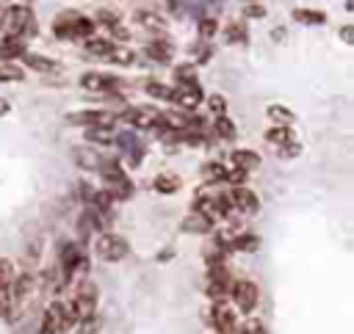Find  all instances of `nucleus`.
Here are the masks:
<instances>
[{
	"mask_svg": "<svg viewBox=\"0 0 354 334\" xmlns=\"http://www.w3.org/2000/svg\"><path fill=\"white\" fill-rule=\"evenodd\" d=\"M111 63H116V66H133L136 63V52L130 50V47H111V52L105 55Z\"/></svg>",
	"mask_w": 354,
	"mask_h": 334,
	"instance_id": "obj_22",
	"label": "nucleus"
},
{
	"mask_svg": "<svg viewBox=\"0 0 354 334\" xmlns=\"http://www.w3.org/2000/svg\"><path fill=\"white\" fill-rule=\"evenodd\" d=\"M94 251L102 262H122L130 254V243L116 232H102L94 243Z\"/></svg>",
	"mask_w": 354,
	"mask_h": 334,
	"instance_id": "obj_3",
	"label": "nucleus"
},
{
	"mask_svg": "<svg viewBox=\"0 0 354 334\" xmlns=\"http://www.w3.org/2000/svg\"><path fill=\"white\" fill-rule=\"evenodd\" d=\"M86 141L88 144H111L113 127H86Z\"/></svg>",
	"mask_w": 354,
	"mask_h": 334,
	"instance_id": "obj_28",
	"label": "nucleus"
},
{
	"mask_svg": "<svg viewBox=\"0 0 354 334\" xmlns=\"http://www.w3.org/2000/svg\"><path fill=\"white\" fill-rule=\"evenodd\" d=\"M69 306H72V312H75L77 323H80V320H88V317H94V315H97V287H94L88 279H83V282L77 284V290H75V295H72Z\"/></svg>",
	"mask_w": 354,
	"mask_h": 334,
	"instance_id": "obj_6",
	"label": "nucleus"
},
{
	"mask_svg": "<svg viewBox=\"0 0 354 334\" xmlns=\"http://www.w3.org/2000/svg\"><path fill=\"white\" fill-rule=\"evenodd\" d=\"M232 334H266V326H263V320H257V317H246L243 323L235 326Z\"/></svg>",
	"mask_w": 354,
	"mask_h": 334,
	"instance_id": "obj_33",
	"label": "nucleus"
},
{
	"mask_svg": "<svg viewBox=\"0 0 354 334\" xmlns=\"http://www.w3.org/2000/svg\"><path fill=\"white\" fill-rule=\"evenodd\" d=\"M224 177H227V166L221 160H210L202 166V182L216 185V182H224Z\"/></svg>",
	"mask_w": 354,
	"mask_h": 334,
	"instance_id": "obj_19",
	"label": "nucleus"
},
{
	"mask_svg": "<svg viewBox=\"0 0 354 334\" xmlns=\"http://www.w3.org/2000/svg\"><path fill=\"white\" fill-rule=\"evenodd\" d=\"M230 298H232V304H235L238 312L252 315L254 306L260 304V290H257V284L252 279H235L230 284Z\"/></svg>",
	"mask_w": 354,
	"mask_h": 334,
	"instance_id": "obj_5",
	"label": "nucleus"
},
{
	"mask_svg": "<svg viewBox=\"0 0 354 334\" xmlns=\"http://www.w3.org/2000/svg\"><path fill=\"white\" fill-rule=\"evenodd\" d=\"M282 36H285V30H282V28H277V30H274V41H282Z\"/></svg>",
	"mask_w": 354,
	"mask_h": 334,
	"instance_id": "obj_41",
	"label": "nucleus"
},
{
	"mask_svg": "<svg viewBox=\"0 0 354 334\" xmlns=\"http://www.w3.org/2000/svg\"><path fill=\"white\" fill-rule=\"evenodd\" d=\"M147 94L149 97H155V99H171V86H166V83H160V80H147Z\"/></svg>",
	"mask_w": 354,
	"mask_h": 334,
	"instance_id": "obj_32",
	"label": "nucleus"
},
{
	"mask_svg": "<svg viewBox=\"0 0 354 334\" xmlns=\"http://www.w3.org/2000/svg\"><path fill=\"white\" fill-rule=\"evenodd\" d=\"M80 86L88 88V91H116V88L124 86V80L116 77V75L94 72V69H91V72H83V75H80Z\"/></svg>",
	"mask_w": 354,
	"mask_h": 334,
	"instance_id": "obj_10",
	"label": "nucleus"
},
{
	"mask_svg": "<svg viewBox=\"0 0 354 334\" xmlns=\"http://www.w3.org/2000/svg\"><path fill=\"white\" fill-rule=\"evenodd\" d=\"M205 102H207L210 113H216V116H224L227 113V97L224 94H210Z\"/></svg>",
	"mask_w": 354,
	"mask_h": 334,
	"instance_id": "obj_35",
	"label": "nucleus"
},
{
	"mask_svg": "<svg viewBox=\"0 0 354 334\" xmlns=\"http://www.w3.org/2000/svg\"><path fill=\"white\" fill-rule=\"evenodd\" d=\"M230 160H232V168H241L246 174H252V171L260 168V155L252 152V149H232Z\"/></svg>",
	"mask_w": 354,
	"mask_h": 334,
	"instance_id": "obj_14",
	"label": "nucleus"
},
{
	"mask_svg": "<svg viewBox=\"0 0 354 334\" xmlns=\"http://www.w3.org/2000/svg\"><path fill=\"white\" fill-rule=\"evenodd\" d=\"M97 22H100V25H108V28L113 30V28L119 25V14H116L113 8H100V11H97Z\"/></svg>",
	"mask_w": 354,
	"mask_h": 334,
	"instance_id": "obj_36",
	"label": "nucleus"
},
{
	"mask_svg": "<svg viewBox=\"0 0 354 334\" xmlns=\"http://www.w3.org/2000/svg\"><path fill=\"white\" fill-rule=\"evenodd\" d=\"M243 17L260 19V17H266V6H260V3H246V6H243Z\"/></svg>",
	"mask_w": 354,
	"mask_h": 334,
	"instance_id": "obj_37",
	"label": "nucleus"
},
{
	"mask_svg": "<svg viewBox=\"0 0 354 334\" xmlns=\"http://www.w3.org/2000/svg\"><path fill=\"white\" fill-rule=\"evenodd\" d=\"M136 22H138V25H144V28H149V30H163V28H166V22L160 19V14L147 11V8L136 11Z\"/></svg>",
	"mask_w": 354,
	"mask_h": 334,
	"instance_id": "obj_25",
	"label": "nucleus"
},
{
	"mask_svg": "<svg viewBox=\"0 0 354 334\" xmlns=\"http://www.w3.org/2000/svg\"><path fill=\"white\" fill-rule=\"evenodd\" d=\"M116 119H122L130 130L136 127V130H155V124L160 121V113H158V108H152V105H130V108H124Z\"/></svg>",
	"mask_w": 354,
	"mask_h": 334,
	"instance_id": "obj_7",
	"label": "nucleus"
},
{
	"mask_svg": "<svg viewBox=\"0 0 354 334\" xmlns=\"http://www.w3.org/2000/svg\"><path fill=\"white\" fill-rule=\"evenodd\" d=\"M213 132H216V138H218V141H232V138L238 135L235 121H232V119H227V116H216V121H213Z\"/></svg>",
	"mask_w": 354,
	"mask_h": 334,
	"instance_id": "obj_21",
	"label": "nucleus"
},
{
	"mask_svg": "<svg viewBox=\"0 0 354 334\" xmlns=\"http://www.w3.org/2000/svg\"><path fill=\"white\" fill-rule=\"evenodd\" d=\"M218 30V19L216 17H202L199 25H196V33H199V41H210Z\"/></svg>",
	"mask_w": 354,
	"mask_h": 334,
	"instance_id": "obj_29",
	"label": "nucleus"
},
{
	"mask_svg": "<svg viewBox=\"0 0 354 334\" xmlns=\"http://www.w3.org/2000/svg\"><path fill=\"white\" fill-rule=\"evenodd\" d=\"M293 19L301 25H324L326 14L321 8H293Z\"/></svg>",
	"mask_w": 354,
	"mask_h": 334,
	"instance_id": "obj_20",
	"label": "nucleus"
},
{
	"mask_svg": "<svg viewBox=\"0 0 354 334\" xmlns=\"http://www.w3.org/2000/svg\"><path fill=\"white\" fill-rule=\"evenodd\" d=\"M246 177H249V174H246V171H241V168H227V177H224V179H227V182H232V185H243V182H246Z\"/></svg>",
	"mask_w": 354,
	"mask_h": 334,
	"instance_id": "obj_38",
	"label": "nucleus"
},
{
	"mask_svg": "<svg viewBox=\"0 0 354 334\" xmlns=\"http://www.w3.org/2000/svg\"><path fill=\"white\" fill-rule=\"evenodd\" d=\"M171 41H166L163 36H158V39H152L149 44H147V55L152 58V61H158V63H169L171 61Z\"/></svg>",
	"mask_w": 354,
	"mask_h": 334,
	"instance_id": "obj_17",
	"label": "nucleus"
},
{
	"mask_svg": "<svg viewBox=\"0 0 354 334\" xmlns=\"http://www.w3.org/2000/svg\"><path fill=\"white\" fill-rule=\"evenodd\" d=\"M6 30H8V36H14V39H28V36H33L36 33V19H33V11L28 8V6H14L8 14H6Z\"/></svg>",
	"mask_w": 354,
	"mask_h": 334,
	"instance_id": "obj_4",
	"label": "nucleus"
},
{
	"mask_svg": "<svg viewBox=\"0 0 354 334\" xmlns=\"http://www.w3.org/2000/svg\"><path fill=\"white\" fill-rule=\"evenodd\" d=\"M77 326V317L69 306V301H53L39 323V334H66Z\"/></svg>",
	"mask_w": 354,
	"mask_h": 334,
	"instance_id": "obj_2",
	"label": "nucleus"
},
{
	"mask_svg": "<svg viewBox=\"0 0 354 334\" xmlns=\"http://www.w3.org/2000/svg\"><path fill=\"white\" fill-rule=\"evenodd\" d=\"M183 232L185 235H207V232H213V221L199 213H191L183 218Z\"/></svg>",
	"mask_w": 354,
	"mask_h": 334,
	"instance_id": "obj_16",
	"label": "nucleus"
},
{
	"mask_svg": "<svg viewBox=\"0 0 354 334\" xmlns=\"http://www.w3.org/2000/svg\"><path fill=\"white\" fill-rule=\"evenodd\" d=\"M180 188H183V177H180L177 171H160V174H155V179H152V190L160 193V196H171V193H177Z\"/></svg>",
	"mask_w": 354,
	"mask_h": 334,
	"instance_id": "obj_13",
	"label": "nucleus"
},
{
	"mask_svg": "<svg viewBox=\"0 0 354 334\" xmlns=\"http://www.w3.org/2000/svg\"><path fill=\"white\" fill-rule=\"evenodd\" d=\"M202 99H205V91H202L199 83H177V88H171V99L169 102H174L177 108L191 113V110H196L202 105Z\"/></svg>",
	"mask_w": 354,
	"mask_h": 334,
	"instance_id": "obj_8",
	"label": "nucleus"
},
{
	"mask_svg": "<svg viewBox=\"0 0 354 334\" xmlns=\"http://www.w3.org/2000/svg\"><path fill=\"white\" fill-rule=\"evenodd\" d=\"M266 141H271V144L282 146V144L293 141V130H290V127H282V124H274V127H268V130H266Z\"/></svg>",
	"mask_w": 354,
	"mask_h": 334,
	"instance_id": "obj_27",
	"label": "nucleus"
},
{
	"mask_svg": "<svg viewBox=\"0 0 354 334\" xmlns=\"http://www.w3.org/2000/svg\"><path fill=\"white\" fill-rule=\"evenodd\" d=\"M268 119H271L274 124H282V127H290V124L296 121L293 110L285 108V105H268Z\"/></svg>",
	"mask_w": 354,
	"mask_h": 334,
	"instance_id": "obj_23",
	"label": "nucleus"
},
{
	"mask_svg": "<svg viewBox=\"0 0 354 334\" xmlns=\"http://www.w3.org/2000/svg\"><path fill=\"white\" fill-rule=\"evenodd\" d=\"M72 124H77V127H113V121H116V113H111V110H75V113H69L66 116Z\"/></svg>",
	"mask_w": 354,
	"mask_h": 334,
	"instance_id": "obj_11",
	"label": "nucleus"
},
{
	"mask_svg": "<svg viewBox=\"0 0 354 334\" xmlns=\"http://www.w3.org/2000/svg\"><path fill=\"white\" fill-rule=\"evenodd\" d=\"M91 30H94V19L83 17L75 8L58 11V17L53 19V36L61 41H77V39L86 41V39H91Z\"/></svg>",
	"mask_w": 354,
	"mask_h": 334,
	"instance_id": "obj_1",
	"label": "nucleus"
},
{
	"mask_svg": "<svg viewBox=\"0 0 354 334\" xmlns=\"http://www.w3.org/2000/svg\"><path fill=\"white\" fill-rule=\"evenodd\" d=\"M111 47H113V41L111 39H102V36H91V39H86V50L91 52V55H108L111 52Z\"/></svg>",
	"mask_w": 354,
	"mask_h": 334,
	"instance_id": "obj_30",
	"label": "nucleus"
},
{
	"mask_svg": "<svg viewBox=\"0 0 354 334\" xmlns=\"http://www.w3.org/2000/svg\"><path fill=\"white\" fill-rule=\"evenodd\" d=\"M351 36H354V30H351V25H346V28H340V39H343L346 44H351V41H354Z\"/></svg>",
	"mask_w": 354,
	"mask_h": 334,
	"instance_id": "obj_39",
	"label": "nucleus"
},
{
	"mask_svg": "<svg viewBox=\"0 0 354 334\" xmlns=\"http://www.w3.org/2000/svg\"><path fill=\"white\" fill-rule=\"evenodd\" d=\"M224 36H227V41H230V44H243V41L249 39V33H246L243 22H230V25L224 28Z\"/></svg>",
	"mask_w": 354,
	"mask_h": 334,
	"instance_id": "obj_31",
	"label": "nucleus"
},
{
	"mask_svg": "<svg viewBox=\"0 0 354 334\" xmlns=\"http://www.w3.org/2000/svg\"><path fill=\"white\" fill-rule=\"evenodd\" d=\"M75 160H77V166H80V168L97 171V166H100L102 155H97L94 149H75Z\"/></svg>",
	"mask_w": 354,
	"mask_h": 334,
	"instance_id": "obj_26",
	"label": "nucleus"
},
{
	"mask_svg": "<svg viewBox=\"0 0 354 334\" xmlns=\"http://www.w3.org/2000/svg\"><path fill=\"white\" fill-rule=\"evenodd\" d=\"M25 77V69L14 61H0V83H17Z\"/></svg>",
	"mask_w": 354,
	"mask_h": 334,
	"instance_id": "obj_24",
	"label": "nucleus"
},
{
	"mask_svg": "<svg viewBox=\"0 0 354 334\" xmlns=\"http://www.w3.org/2000/svg\"><path fill=\"white\" fill-rule=\"evenodd\" d=\"M227 248H232V251H246V254H252V251H257V248H260V237H257V235H252V232H238L235 237H230Z\"/></svg>",
	"mask_w": 354,
	"mask_h": 334,
	"instance_id": "obj_18",
	"label": "nucleus"
},
{
	"mask_svg": "<svg viewBox=\"0 0 354 334\" xmlns=\"http://www.w3.org/2000/svg\"><path fill=\"white\" fill-rule=\"evenodd\" d=\"M227 196H230V207L238 210L241 215H254V213L260 210V199H257V193H254L252 188H246V185H235Z\"/></svg>",
	"mask_w": 354,
	"mask_h": 334,
	"instance_id": "obj_9",
	"label": "nucleus"
},
{
	"mask_svg": "<svg viewBox=\"0 0 354 334\" xmlns=\"http://www.w3.org/2000/svg\"><path fill=\"white\" fill-rule=\"evenodd\" d=\"M6 113H8V99L0 97V116H6Z\"/></svg>",
	"mask_w": 354,
	"mask_h": 334,
	"instance_id": "obj_40",
	"label": "nucleus"
},
{
	"mask_svg": "<svg viewBox=\"0 0 354 334\" xmlns=\"http://www.w3.org/2000/svg\"><path fill=\"white\" fill-rule=\"evenodd\" d=\"M22 61H25V66H30V69H36V72H44V75H55V72H61V63L53 61V58H47V55L25 52Z\"/></svg>",
	"mask_w": 354,
	"mask_h": 334,
	"instance_id": "obj_15",
	"label": "nucleus"
},
{
	"mask_svg": "<svg viewBox=\"0 0 354 334\" xmlns=\"http://www.w3.org/2000/svg\"><path fill=\"white\" fill-rule=\"evenodd\" d=\"M210 320H213V326H216V331H218V334H232V331H235V326H238L235 309H232L227 301H213Z\"/></svg>",
	"mask_w": 354,
	"mask_h": 334,
	"instance_id": "obj_12",
	"label": "nucleus"
},
{
	"mask_svg": "<svg viewBox=\"0 0 354 334\" xmlns=\"http://www.w3.org/2000/svg\"><path fill=\"white\" fill-rule=\"evenodd\" d=\"M174 83H196V69H194V63H180V66H174Z\"/></svg>",
	"mask_w": 354,
	"mask_h": 334,
	"instance_id": "obj_34",
	"label": "nucleus"
}]
</instances>
